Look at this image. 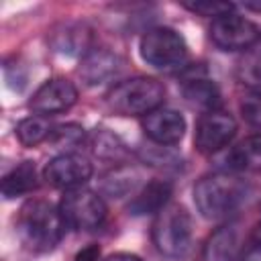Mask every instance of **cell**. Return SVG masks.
<instances>
[{
	"label": "cell",
	"mask_w": 261,
	"mask_h": 261,
	"mask_svg": "<svg viewBox=\"0 0 261 261\" xmlns=\"http://www.w3.org/2000/svg\"><path fill=\"white\" fill-rule=\"evenodd\" d=\"M59 210L65 224L75 230H96L106 220L104 200L88 188L67 190L59 202Z\"/></svg>",
	"instance_id": "obj_6"
},
{
	"label": "cell",
	"mask_w": 261,
	"mask_h": 261,
	"mask_svg": "<svg viewBox=\"0 0 261 261\" xmlns=\"http://www.w3.org/2000/svg\"><path fill=\"white\" fill-rule=\"evenodd\" d=\"M241 237L234 224L216 228L204 245V261H241Z\"/></svg>",
	"instance_id": "obj_14"
},
{
	"label": "cell",
	"mask_w": 261,
	"mask_h": 261,
	"mask_svg": "<svg viewBox=\"0 0 261 261\" xmlns=\"http://www.w3.org/2000/svg\"><path fill=\"white\" fill-rule=\"evenodd\" d=\"M224 161H226V169H230V171L261 169V133L245 137L234 147H230Z\"/></svg>",
	"instance_id": "obj_16"
},
{
	"label": "cell",
	"mask_w": 261,
	"mask_h": 261,
	"mask_svg": "<svg viewBox=\"0 0 261 261\" xmlns=\"http://www.w3.org/2000/svg\"><path fill=\"white\" fill-rule=\"evenodd\" d=\"M37 188V167L33 161H22L14 169H10L2 179V196L12 200L16 196H24Z\"/></svg>",
	"instance_id": "obj_18"
},
{
	"label": "cell",
	"mask_w": 261,
	"mask_h": 261,
	"mask_svg": "<svg viewBox=\"0 0 261 261\" xmlns=\"http://www.w3.org/2000/svg\"><path fill=\"white\" fill-rule=\"evenodd\" d=\"M239 80L247 86H261V51H253L245 55V59L239 63Z\"/></svg>",
	"instance_id": "obj_23"
},
{
	"label": "cell",
	"mask_w": 261,
	"mask_h": 261,
	"mask_svg": "<svg viewBox=\"0 0 261 261\" xmlns=\"http://www.w3.org/2000/svg\"><path fill=\"white\" fill-rule=\"evenodd\" d=\"M61 210L47 200H29L16 216V232L20 243L33 253H47L55 249L65 232Z\"/></svg>",
	"instance_id": "obj_2"
},
{
	"label": "cell",
	"mask_w": 261,
	"mask_h": 261,
	"mask_svg": "<svg viewBox=\"0 0 261 261\" xmlns=\"http://www.w3.org/2000/svg\"><path fill=\"white\" fill-rule=\"evenodd\" d=\"M143 130L157 145H175L186 133V120L173 108H157L143 116Z\"/></svg>",
	"instance_id": "obj_11"
},
{
	"label": "cell",
	"mask_w": 261,
	"mask_h": 261,
	"mask_svg": "<svg viewBox=\"0 0 261 261\" xmlns=\"http://www.w3.org/2000/svg\"><path fill=\"white\" fill-rule=\"evenodd\" d=\"M249 181L228 171L206 175L194 186L196 208L208 220H224L232 216L249 200Z\"/></svg>",
	"instance_id": "obj_1"
},
{
	"label": "cell",
	"mask_w": 261,
	"mask_h": 261,
	"mask_svg": "<svg viewBox=\"0 0 261 261\" xmlns=\"http://www.w3.org/2000/svg\"><path fill=\"white\" fill-rule=\"evenodd\" d=\"M241 114L249 124L261 126V92H251L241 100Z\"/></svg>",
	"instance_id": "obj_25"
},
{
	"label": "cell",
	"mask_w": 261,
	"mask_h": 261,
	"mask_svg": "<svg viewBox=\"0 0 261 261\" xmlns=\"http://www.w3.org/2000/svg\"><path fill=\"white\" fill-rule=\"evenodd\" d=\"M77 100V88L65 77L47 80L31 98L29 108L39 116L59 114L69 110Z\"/></svg>",
	"instance_id": "obj_10"
},
{
	"label": "cell",
	"mask_w": 261,
	"mask_h": 261,
	"mask_svg": "<svg viewBox=\"0 0 261 261\" xmlns=\"http://www.w3.org/2000/svg\"><path fill=\"white\" fill-rule=\"evenodd\" d=\"M165 98L161 82L145 75L118 82L106 92V106L120 116H145L157 108Z\"/></svg>",
	"instance_id": "obj_3"
},
{
	"label": "cell",
	"mask_w": 261,
	"mask_h": 261,
	"mask_svg": "<svg viewBox=\"0 0 261 261\" xmlns=\"http://www.w3.org/2000/svg\"><path fill=\"white\" fill-rule=\"evenodd\" d=\"M210 39L222 51H245L261 41V33L255 22L230 12L212 20Z\"/></svg>",
	"instance_id": "obj_7"
},
{
	"label": "cell",
	"mask_w": 261,
	"mask_h": 261,
	"mask_svg": "<svg viewBox=\"0 0 261 261\" xmlns=\"http://www.w3.org/2000/svg\"><path fill=\"white\" fill-rule=\"evenodd\" d=\"M241 261H261V241H255V245H251L243 253Z\"/></svg>",
	"instance_id": "obj_27"
},
{
	"label": "cell",
	"mask_w": 261,
	"mask_h": 261,
	"mask_svg": "<svg viewBox=\"0 0 261 261\" xmlns=\"http://www.w3.org/2000/svg\"><path fill=\"white\" fill-rule=\"evenodd\" d=\"M181 92H184V98L190 104L206 108V112L208 110H218V106H220V90H218V86L214 82L198 75V73L184 82Z\"/></svg>",
	"instance_id": "obj_17"
},
{
	"label": "cell",
	"mask_w": 261,
	"mask_h": 261,
	"mask_svg": "<svg viewBox=\"0 0 261 261\" xmlns=\"http://www.w3.org/2000/svg\"><path fill=\"white\" fill-rule=\"evenodd\" d=\"M53 147L57 149H69V147H77L82 141H84V128L80 124H59V126H53L49 139H47Z\"/></svg>",
	"instance_id": "obj_22"
},
{
	"label": "cell",
	"mask_w": 261,
	"mask_h": 261,
	"mask_svg": "<svg viewBox=\"0 0 261 261\" xmlns=\"http://www.w3.org/2000/svg\"><path fill=\"white\" fill-rule=\"evenodd\" d=\"M139 179H141V175L137 173V169L120 165L102 177V192L112 198H122L137 188Z\"/></svg>",
	"instance_id": "obj_19"
},
{
	"label": "cell",
	"mask_w": 261,
	"mask_h": 261,
	"mask_svg": "<svg viewBox=\"0 0 261 261\" xmlns=\"http://www.w3.org/2000/svg\"><path fill=\"white\" fill-rule=\"evenodd\" d=\"M139 51L147 65L161 71L181 69L188 59V45L184 37L169 27L149 29L141 37Z\"/></svg>",
	"instance_id": "obj_5"
},
{
	"label": "cell",
	"mask_w": 261,
	"mask_h": 261,
	"mask_svg": "<svg viewBox=\"0 0 261 261\" xmlns=\"http://www.w3.org/2000/svg\"><path fill=\"white\" fill-rule=\"evenodd\" d=\"M153 245L169 259H184L192 251L194 226L192 216L179 204H167L157 212L151 228Z\"/></svg>",
	"instance_id": "obj_4"
},
{
	"label": "cell",
	"mask_w": 261,
	"mask_h": 261,
	"mask_svg": "<svg viewBox=\"0 0 261 261\" xmlns=\"http://www.w3.org/2000/svg\"><path fill=\"white\" fill-rule=\"evenodd\" d=\"M43 177L53 188H82L92 177V163L80 153H61L45 165Z\"/></svg>",
	"instance_id": "obj_9"
},
{
	"label": "cell",
	"mask_w": 261,
	"mask_h": 261,
	"mask_svg": "<svg viewBox=\"0 0 261 261\" xmlns=\"http://www.w3.org/2000/svg\"><path fill=\"white\" fill-rule=\"evenodd\" d=\"M106 261H143V259L137 257V255H133V253H114Z\"/></svg>",
	"instance_id": "obj_28"
},
{
	"label": "cell",
	"mask_w": 261,
	"mask_h": 261,
	"mask_svg": "<svg viewBox=\"0 0 261 261\" xmlns=\"http://www.w3.org/2000/svg\"><path fill=\"white\" fill-rule=\"evenodd\" d=\"M92 151L96 157H102V159H120L124 155V145L120 143L118 137L106 130H100L92 139Z\"/></svg>",
	"instance_id": "obj_21"
},
{
	"label": "cell",
	"mask_w": 261,
	"mask_h": 261,
	"mask_svg": "<svg viewBox=\"0 0 261 261\" xmlns=\"http://www.w3.org/2000/svg\"><path fill=\"white\" fill-rule=\"evenodd\" d=\"M253 239H255V241H261V222L255 226V230H253Z\"/></svg>",
	"instance_id": "obj_30"
},
{
	"label": "cell",
	"mask_w": 261,
	"mask_h": 261,
	"mask_svg": "<svg viewBox=\"0 0 261 261\" xmlns=\"http://www.w3.org/2000/svg\"><path fill=\"white\" fill-rule=\"evenodd\" d=\"M53 126L49 124L47 116H27L16 124V139L24 145V147H35L41 141L49 139Z\"/></svg>",
	"instance_id": "obj_20"
},
{
	"label": "cell",
	"mask_w": 261,
	"mask_h": 261,
	"mask_svg": "<svg viewBox=\"0 0 261 261\" xmlns=\"http://www.w3.org/2000/svg\"><path fill=\"white\" fill-rule=\"evenodd\" d=\"M100 259V247L98 245H88L82 251H77V255L73 257V261H98Z\"/></svg>",
	"instance_id": "obj_26"
},
{
	"label": "cell",
	"mask_w": 261,
	"mask_h": 261,
	"mask_svg": "<svg viewBox=\"0 0 261 261\" xmlns=\"http://www.w3.org/2000/svg\"><path fill=\"white\" fill-rule=\"evenodd\" d=\"M245 8H247V10H253V12H261V0L245 2Z\"/></svg>",
	"instance_id": "obj_29"
},
{
	"label": "cell",
	"mask_w": 261,
	"mask_h": 261,
	"mask_svg": "<svg viewBox=\"0 0 261 261\" xmlns=\"http://www.w3.org/2000/svg\"><path fill=\"white\" fill-rule=\"evenodd\" d=\"M49 45L61 55H86L92 49V31L84 22H59L49 33Z\"/></svg>",
	"instance_id": "obj_12"
},
{
	"label": "cell",
	"mask_w": 261,
	"mask_h": 261,
	"mask_svg": "<svg viewBox=\"0 0 261 261\" xmlns=\"http://www.w3.org/2000/svg\"><path fill=\"white\" fill-rule=\"evenodd\" d=\"M122 67V59L108 49H90L80 63V75L88 86H96L114 77Z\"/></svg>",
	"instance_id": "obj_13"
},
{
	"label": "cell",
	"mask_w": 261,
	"mask_h": 261,
	"mask_svg": "<svg viewBox=\"0 0 261 261\" xmlns=\"http://www.w3.org/2000/svg\"><path fill=\"white\" fill-rule=\"evenodd\" d=\"M237 133V120L224 110H208L200 116L194 130V145L200 153L212 155L226 147Z\"/></svg>",
	"instance_id": "obj_8"
},
{
	"label": "cell",
	"mask_w": 261,
	"mask_h": 261,
	"mask_svg": "<svg viewBox=\"0 0 261 261\" xmlns=\"http://www.w3.org/2000/svg\"><path fill=\"white\" fill-rule=\"evenodd\" d=\"M184 8H188L190 12H196L200 16H210L220 18L224 14H230L234 10L232 2H212V0H198V2H184Z\"/></svg>",
	"instance_id": "obj_24"
},
{
	"label": "cell",
	"mask_w": 261,
	"mask_h": 261,
	"mask_svg": "<svg viewBox=\"0 0 261 261\" xmlns=\"http://www.w3.org/2000/svg\"><path fill=\"white\" fill-rule=\"evenodd\" d=\"M171 184L167 179H151L145 184L139 194L128 202V212L135 216H145V214H157L163 210L171 198Z\"/></svg>",
	"instance_id": "obj_15"
}]
</instances>
